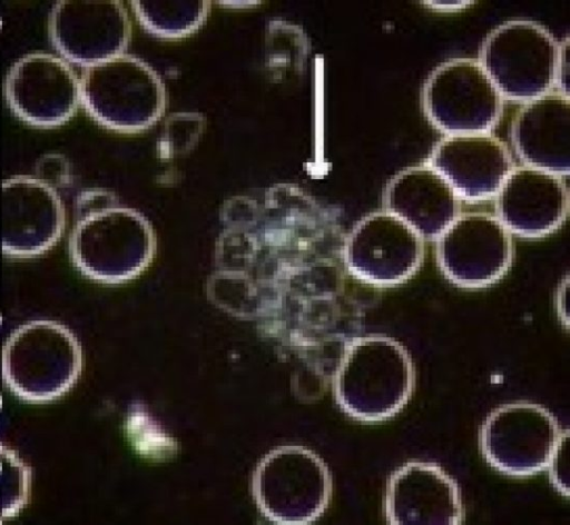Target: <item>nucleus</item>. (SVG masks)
I'll use <instances>...</instances> for the list:
<instances>
[{
  "instance_id": "obj_1",
  "label": "nucleus",
  "mask_w": 570,
  "mask_h": 525,
  "mask_svg": "<svg viewBox=\"0 0 570 525\" xmlns=\"http://www.w3.org/2000/svg\"><path fill=\"white\" fill-rule=\"evenodd\" d=\"M415 380L412 359L403 345L382 335L350 341L333 378L341 409L350 417L377 423L399 413Z\"/></svg>"
},
{
  "instance_id": "obj_2",
  "label": "nucleus",
  "mask_w": 570,
  "mask_h": 525,
  "mask_svg": "<svg viewBox=\"0 0 570 525\" xmlns=\"http://www.w3.org/2000/svg\"><path fill=\"white\" fill-rule=\"evenodd\" d=\"M155 247V234L148 220L117 201L78 216L69 244L79 271L107 284L137 276L151 260Z\"/></svg>"
},
{
  "instance_id": "obj_3",
  "label": "nucleus",
  "mask_w": 570,
  "mask_h": 525,
  "mask_svg": "<svg viewBox=\"0 0 570 525\" xmlns=\"http://www.w3.org/2000/svg\"><path fill=\"white\" fill-rule=\"evenodd\" d=\"M80 103L101 126L138 132L164 113L167 95L158 73L141 59L121 53L83 67Z\"/></svg>"
},
{
  "instance_id": "obj_4",
  "label": "nucleus",
  "mask_w": 570,
  "mask_h": 525,
  "mask_svg": "<svg viewBox=\"0 0 570 525\" xmlns=\"http://www.w3.org/2000/svg\"><path fill=\"white\" fill-rule=\"evenodd\" d=\"M81 348L75 335L52 320L22 324L3 348L6 385L21 399L48 402L65 394L81 370Z\"/></svg>"
},
{
  "instance_id": "obj_5",
  "label": "nucleus",
  "mask_w": 570,
  "mask_h": 525,
  "mask_svg": "<svg viewBox=\"0 0 570 525\" xmlns=\"http://www.w3.org/2000/svg\"><path fill=\"white\" fill-rule=\"evenodd\" d=\"M558 48L540 23L510 20L485 37L478 62L503 100L525 103L554 90Z\"/></svg>"
},
{
  "instance_id": "obj_6",
  "label": "nucleus",
  "mask_w": 570,
  "mask_h": 525,
  "mask_svg": "<svg viewBox=\"0 0 570 525\" xmlns=\"http://www.w3.org/2000/svg\"><path fill=\"white\" fill-rule=\"evenodd\" d=\"M252 488L258 508L271 522L308 524L326 509L332 479L318 455L301 446H282L259 462Z\"/></svg>"
},
{
  "instance_id": "obj_7",
  "label": "nucleus",
  "mask_w": 570,
  "mask_h": 525,
  "mask_svg": "<svg viewBox=\"0 0 570 525\" xmlns=\"http://www.w3.org/2000/svg\"><path fill=\"white\" fill-rule=\"evenodd\" d=\"M503 101L478 60L470 58L442 62L421 90L425 118L445 136L491 132L502 117Z\"/></svg>"
},
{
  "instance_id": "obj_8",
  "label": "nucleus",
  "mask_w": 570,
  "mask_h": 525,
  "mask_svg": "<svg viewBox=\"0 0 570 525\" xmlns=\"http://www.w3.org/2000/svg\"><path fill=\"white\" fill-rule=\"evenodd\" d=\"M562 434L557 418L530 402H513L492 410L480 430V449L498 472L527 477L547 468Z\"/></svg>"
},
{
  "instance_id": "obj_9",
  "label": "nucleus",
  "mask_w": 570,
  "mask_h": 525,
  "mask_svg": "<svg viewBox=\"0 0 570 525\" xmlns=\"http://www.w3.org/2000/svg\"><path fill=\"white\" fill-rule=\"evenodd\" d=\"M513 258L512 235L489 214H460L435 239V259L444 277L461 288L488 287L501 279Z\"/></svg>"
},
{
  "instance_id": "obj_10",
  "label": "nucleus",
  "mask_w": 570,
  "mask_h": 525,
  "mask_svg": "<svg viewBox=\"0 0 570 525\" xmlns=\"http://www.w3.org/2000/svg\"><path fill=\"white\" fill-rule=\"evenodd\" d=\"M342 257L356 279L379 287L404 283L420 268L424 239L383 210L361 218L343 241Z\"/></svg>"
},
{
  "instance_id": "obj_11",
  "label": "nucleus",
  "mask_w": 570,
  "mask_h": 525,
  "mask_svg": "<svg viewBox=\"0 0 570 525\" xmlns=\"http://www.w3.org/2000/svg\"><path fill=\"white\" fill-rule=\"evenodd\" d=\"M48 33L63 58L87 67L124 53L131 22L118 0H60L49 13Z\"/></svg>"
},
{
  "instance_id": "obj_12",
  "label": "nucleus",
  "mask_w": 570,
  "mask_h": 525,
  "mask_svg": "<svg viewBox=\"0 0 570 525\" xmlns=\"http://www.w3.org/2000/svg\"><path fill=\"white\" fill-rule=\"evenodd\" d=\"M3 93L23 122L52 128L68 121L80 105V81L61 58L46 52L20 57L9 69Z\"/></svg>"
},
{
  "instance_id": "obj_13",
  "label": "nucleus",
  "mask_w": 570,
  "mask_h": 525,
  "mask_svg": "<svg viewBox=\"0 0 570 525\" xmlns=\"http://www.w3.org/2000/svg\"><path fill=\"white\" fill-rule=\"evenodd\" d=\"M65 228V208L56 188L31 176L2 182V251L31 257L51 248Z\"/></svg>"
},
{
  "instance_id": "obj_14",
  "label": "nucleus",
  "mask_w": 570,
  "mask_h": 525,
  "mask_svg": "<svg viewBox=\"0 0 570 525\" xmlns=\"http://www.w3.org/2000/svg\"><path fill=\"white\" fill-rule=\"evenodd\" d=\"M461 201L494 198L514 162L507 145L491 132L444 136L426 160Z\"/></svg>"
},
{
  "instance_id": "obj_15",
  "label": "nucleus",
  "mask_w": 570,
  "mask_h": 525,
  "mask_svg": "<svg viewBox=\"0 0 570 525\" xmlns=\"http://www.w3.org/2000/svg\"><path fill=\"white\" fill-rule=\"evenodd\" d=\"M386 523L391 525H459L463 505L456 482L438 464L407 462L386 483Z\"/></svg>"
},
{
  "instance_id": "obj_16",
  "label": "nucleus",
  "mask_w": 570,
  "mask_h": 525,
  "mask_svg": "<svg viewBox=\"0 0 570 525\" xmlns=\"http://www.w3.org/2000/svg\"><path fill=\"white\" fill-rule=\"evenodd\" d=\"M494 216L511 235H550L569 214L564 177L524 165L514 167L494 196Z\"/></svg>"
},
{
  "instance_id": "obj_17",
  "label": "nucleus",
  "mask_w": 570,
  "mask_h": 525,
  "mask_svg": "<svg viewBox=\"0 0 570 525\" xmlns=\"http://www.w3.org/2000/svg\"><path fill=\"white\" fill-rule=\"evenodd\" d=\"M384 210L424 240H435L461 214V199L429 164L406 167L386 184Z\"/></svg>"
},
{
  "instance_id": "obj_18",
  "label": "nucleus",
  "mask_w": 570,
  "mask_h": 525,
  "mask_svg": "<svg viewBox=\"0 0 570 525\" xmlns=\"http://www.w3.org/2000/svg\"><path fill=\"white\" fill-rule=\"evenodd\" d=\"M510 137L524 166L568 176L570 97L552 90L523 103L512 119Z\"/></svg>"
},
{
  "instance_id": "obj_19",
  "label": "nucleus",
  "mask_w": 570,
  "mask_h": 525,
  "mask_svg": "<svg viewBox=\"0 0 570 525\" xmlns=\"http://www.w3.org/2000/svg\"><path fill=\"white\" fill-rule=\"evenodd\" d=\"M131 8L140 24L166 39L191 34L206 21L212 2L206 0H135Z\"/></svg>"
},
{
  "instance_id": "obj_20",
  "label": "nucleus",
  "mask_w": 570,
  "mask_h": 525,
  "mask_svg": "<svg viewBox=\"0 0 570 525\" xmlns=\"http://www.w3.org/2000/svg\"><path fill=\"white\" fill-rule=\"evenodd\" d=\"M303 30L286 21H271L266 31V68L278 79L298 73L308 53Z\"/></svg>"
},
{
  "instance_id": "obj_21",
  "label": "nucleus",
  "mask_w": 570,
  "mask_h": 525,
  "mask_svg": "<svg viewBox=\"0 0 570 525\" xmlns=\"http://www.w3.org/2000/svg\"><path fill=\"white\" fill-rule=\"evenodd\" d=\"M29 492L28 467L12 456L0 460V523L12 517L23 507Z\"/></svg>"
},
{
  "instance_id": "obj_22",
  "label": "nucleus",
  "mask_w": 570,
  "mask_h": 525,
  "mask_svg": "<svg viewBox=\"0 0 570 525\" xmlns=\"http://www.w3.org/2000/svg\"><path fill=\"white\" fill-rule=\"evenodd\" d=\"M568 438V429L562 430V434L547 465L551 484L561 495L566 497L569 496Z\"/></svg>"
},
{
  "instance_id": "obj_23",
  "label": "nucleus",
  "mask_w": 570,
  "mask_h": 525,
  "mask_svg": "<svg viewBox=\"0 0 570 525\" xmlns=\"http://www.w3.org/2000/svg\"><path fill=\"white\" fill-rule=\"evenodd\" d=\"M36 178L55 188L62 185L69 177L68 162L60 155H47L36 166Z\"/></svg>"
},
{
  "instance_id": "obj_24",
  "label": "nucleus",
  "mask_w": 570,
  "mask_h": 525,
  "mask_svg": "<svg viewBox=\"0 0 570 525\" xmlns=\"http://www.w3.org/2000/svg\"><path fill=\"white\" fill-rule=\"evenodd\" d=\"M569 38L559 42L554 68V91L569 97Z\"/></svg>"
},
{
  "instance_id": "obj_25",
  "label": "nucleus",
  "mask_w": 570,
  "mask_h": 525,
  "mask_svg": "<svg viewBox=\"0 0 570 525\" xmlns=\"http://www.w3.org/2000/svg\"><path fill=\"white\" fill-rule=\"evenodd\" d=\"M7 338H8L7 328H6L3 318L0 316V402L2 399L3 388L6 385L4 377H3L2 361H3V348L6 345Z\"/></svg>"
},
{
  "instance_id": "obj_26",
  "label": "nucleus",
  "mask_w": 570,
  "mask_h": 525,
  "mask_svg": "<svg viewBox=\"0 0 570 525\" xmlns=\"http://www.w3.org/2000/svg\"><path fill=\"white\" fill-rule=\"evenodd\" d=\"M425 3L428 4V7L433 8L435 10H442V11L445 10L446 11V8H450L451 10L462 9L472 2L471 1H458V2H454V1H451V2L428 1Z\"/></svg>"
}]
</instances>
